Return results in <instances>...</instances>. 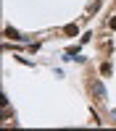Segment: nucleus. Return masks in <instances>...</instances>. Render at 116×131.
<instances>
[{
  "instance_id": "1",
  "label": "nucleus",
  "mask_w": 116,
  "mask_h": 131,
  "mask_svg": "<svg viewBox=\"0 0 116 131\" xmlns=\"http://www.w3.org/2000/svg\"><path fill=\"white\" fill-rule=\"evenodd\" d=\"M87 89H90V94H92L95 102H103V100H105V89H103L95 79H87Z\"/></svg>"
},
{
  "instance_id": "2",
  "label": "nucleus",
  "mask_w": 116,
  "mask_h": 131,
  "mask_svg": "<svg viewBox=\"0 0 116 131\" xmlns=\"http://www.w3.org/2000/svg\"><path fill=\"white\" fill-rule=\"evenodd\" d=\"M5 37H8V39H21V34H19L16 29H11V26L5 29Z\"/></svg>"
},
{
  "instance_id": "3",
  "label": "nucleus",
  "mask_w": 116,
  "mask_h": 131,
  "mask_svg": "<svg viewBox=\"0 0 116 131\" xmlns=\"http://www.w3.org/2000/svg\"><path fill=\"white\" fill-rule=\"evenodd\" d=\"M100 73L108 76V73H111V63H103V66H100Z\"/></svg>"
},
{
  "instance_id": "4",
  "label": "nucleus",
  "mask_w": 116,
  "mask_h": 131,
  "mask_svg": "<svg viewBox=\"0 0 116 131\" xmlns=\"http://www.w3.org/2000/svg\"><path fill=\"white\" fill-rule=\"evenodd\" d=\"M63 31H66V34H77V31H79V29H77V26H74V24H69V26H66V29H63Z\"/></svg>"
},
{
  "instance_id": "5",
  "label": "nucleus",
  "mask_w": 116,
  "mask_h": 131,
  "mask_svg": "<svg viewBox=\"0 0 116 131\" xmlns=\"http://www.w3.org/2000/svg\"><path fill=\"white\" fill-rule=\"evenodd\" d=\"M108 26H111V29H116V16H113V18L108 21Z\"/></svg>"
},
{
  "instance_id": "6",
  "label": "nucleus",
  "mask_w": 116,
  "mask_h": 131,
  "mask_svg": "<svg viewBox=\"0 0 116 131\" xmlns=\"http://www.w3.org/2000/svg\"><path fill=\"white\" fill-rule=\"evenodd\" d=\"M113 118H116V110H113Z\"/></svg>"
}]
</instances>
